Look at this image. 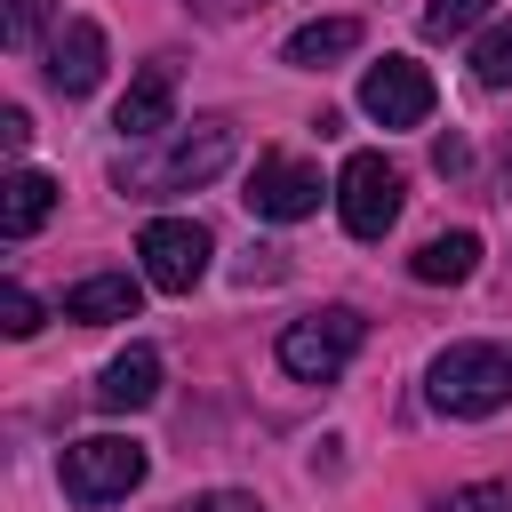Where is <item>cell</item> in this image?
I'll use <instances>...</instances> for the list:
<instances>
[{
	"label": "cell",
	"mask_w": 512,
	"mask_h": 512,
	"mask_svg": "<svg viewBox=\"0 0 512 512\" xmlns=\"http://www.w3.org/2000/svg\"><path fill=\"white\" fill-rule=\"evenodd\" d=\"M232 120H192V128H168L152 152H128L120 168H112V184L128 192V200H168V192H192V184H208L224 160H232Z\"/></svg>",
	"instance_id": "6da1fadb"
},
{
	"label": "cell",
	"mask_w": 512,
	"mask_h": 512,
	"mask_svg": "<svg viewBox=\"0 0 512 512\" xmlns=\"http://www.w3.org/2000/svg\"><path fill=\"white\" fill-rule=\"evenodd\" d=\"M424 400L440 416H496V408H512V344H448L424 368Z\"/></svg>",
	"instance_id": "7a4b0ae2"
},
{
	"label": "cell",
	"mask_w": 512,
	"mask_h": 512,
	"mask_svg": "<svg viewBox=\"0 0 512 512\" xmlns=\"http://www.w3.org/2000/svg\"><path fill=\"white\" fill-rule=\"evenodd\" d=\"M360 336H368V320H360L352 304H320V312H304V320L280 328V368H288L296 384H328V376L352 368Z\"/></svg>",
	"instance_id": "3957f363"
},
{
	"label": "cell",
	"mask_w": 512,
	"mask_h": 512,
	"mask_svg": "<svg viewBox=\"0 0 512 512\" xmlns=\"http://www.w3.org/2000/svg\"><path fill=\"white\" fill-rule=\"evenodd\" d=\"M144 464H152V456H144L136 440L88 432V440L64 448V496H72V504H120V496L144 488Z\"/></svg>",
	"instance_id": "277c9868"
},
{
	"label": "cell",
	"mask_w": 512,
	"mask_h": 512,
	"mask_svg": "<svg viewBox=\"0 0 512 512\" xmlns=\"http://www.w3.org/2000/svg\"><path fill=\"white\" fill-rule=\"evenodd\" d=\"M136 256H144V280H152L160 296H192L200 272H208V256H216V240H208V224H192V216H152V224L136 232Z\"/></svg>",
	"instance_id": "5b68a950"
},
{
	"label": "cell",
	"mask_w": 512,
	"mask_h": 512,
	"mask_svg": "<svg viewBox=\"0 0 512 512\" xmlns=\"http://www.w3.org/2000/svg\"><path fill=\"white\" fill-rule=\"evenodd\" d=\"M336 216L352 240H384L400 224V168L384 152H352L344 176H336Z\"/></svg>",
	"instance_id": "8992f818"
},
{
	"label": "cell",
	"mask_w": 512,
	"mask_h": 512,
	"mask_svg": "<svg viewBox=\"0 0 512 512\" xmlns=\"http://www.w3.org/2000/svg\"><path fill=\"white\" fill-rule=\"evenodd\" d=\"M360 112H368L376 128H424V120H432V72H424L416 56H384V64H368V80H360Z\"/></svg>",
	"instance_id": "52a82bcc"
},
{
	"label": "cell",
	"mask_w": 512,
	"mask_h": 512,
	"mask_svg": "<svg viewBox=\"0 0 512 512\" xmlns=\"http://www.w3.org/2000/svg\"><path fill=\"white\" fill-rule=\"evenodd\" d=\"M320 192H328V184H320V168H312V160L264 152V160L248 168V192H240V200H248L256 216H272V224H304V216L320 208Z\"/></svg>",
	"instance_id": "ba28073f"
},
{
	"label": "cell",
	"mask_w": 512,
	"mask_h": 512,
	"mask_svg": "<svg viewBox=\"0 0 512 512\" xmlns=\"http://www.w3.org/2000/svg\"><path fill=\"white\" fill-rule=\"evenodd\" d=\"M112 128H120L128 144H160V136L176 128V64H144V72L128 80V96H120Z\"/></svg>",
	"instance_id": "9c48e42d"
},
{
	"label": "cell",
	"mask_w": 512,
	"mask_h": 512,
	"mask_svg": "<svg viewBox=\"0 0 512 512\" xmlns=\"http://www.w3.org/2000/svg\"><path fill=\"white\" fill-rule=\"evenodd\" d=\"M104 80V24L96 16H72L56 40H48V88L56 96H88Z\"/></svg>",
	"instance_id": "30bf717a"
},
{
	"label": "cell",
	"mask_w": 512,
	"mask_h": 512,
	"mask_svg": "<svg viewBox=\"0 0 512 512\" xmlns=\"http://www.w3.org/2000/svg\"><path fill=\"white\" fill-rule=\"evenodd\" d=\"M152 400H160V352H152V344H128L120 360H104V376H96V408L136 416V408H152Z\"/></svg>",
	"instance_id": "8fae6325"
},
{
	"label": "cell",
	"mask_w": 512,
	"mask_h": 512,
	"mask_svg": "<svg viewBox=\"0 0 512 512\" xmlns=\"http://www.w3.org/2000/svg\"><path fill=\"white\" fill-rule=\"evenodd\" d=\"M144 288H152V280H128V272H88L80 288H64V320H80V328H104V320H136Z\"/></svg>",
	"instance_id": "7c38bea8"
},
{
	"label": "cell",
	"mask_w": 512,
	"mask_h": 512,
	"mask_svg": "<svg viewBox=\"0 0 512 512\" xmlns=\"http://www.w3.org/2000/svg\"><path fill=\"white\" fill-rule=\"evenodd\" d=\"M48 216H56V176L8 168V176H0V232H8V240H32Z\"/></svg>",
	"instance_id": "4fadbf2b"
},
{
	"label": "cell",
	"mask_w": 512,
	"mask_h": 512,
	"mask_svg": "<svg viewBox=\"0 0 512 512\" xmlns=\"http://www.w3.org/2000/svg\"><path fill=\"white\" fill-rule=\"evenodd\" d=\"M472 264H480V232H432V240L408 256V272H416L424 288H456V280H472Z\"/></svg>",
	"instance_id": "5bb4252c"
},
{
	"label": "cell",
	"mask_w": 512,
	"mask_h": 512,
	"mask_svg": "<svg viewBox=\"0 0 512 512\" xmlns=\"http://www.w3.org/2000/svg\"><path fill=\"white\" fill-rule=\"evenodd\" d=\"M352 48H360V16H320V24L288 32V64H304V72H320V64H336Z\"/></svg>",
	"instance_id": "9a60e30c"
},
{
	"label": "cell",
	"mask_w": 512,
	"mask_h": 512,
	"mask_svg": "<svg viewBox=\"0 0 512 512\" xmlns=\"http://www.w3.org/2000/svg\"><path fill=\"white\" fill-rule=\"evenodd\" d=\"M472 80H480V88H512V16L480 32V48H472Z\"/></svg>",
	"instance_id": "2e32d148"
},
{
	"label": "cell",
	"mask_w": 512,
	"mask_h": 512,
	"mask_svg": "<svg viewBox=\"0 0 512 512\" xmlns=\"http://www.w3.org/2000/svg\"><path fill=\"white\" fill-rule=\"evenodd\" d=\"M40 320H48L40 296H32L24 280H0V328H8V336H40Z\"/></svg>",
	"instance_id": "e0dca14e"
},
{
	"label": "cell",
	"mask_w": 512,
	"mask_h": 512,
	"mask_svg": "<svg viewBox=\"0 0 512 512\" xmlns=\"http://www.w3.org/2000/svg\"><path fill=\"white\" fill-rule=\"evenodd\" d=\"M480 16H488V0H424V32H432V40H448V32L480 24Z\"/></svg>",
	"instance_id": "ac0fdd59"
},
{
	"label": "cell",
	"mask_w": 512,
	"mask_h": 512,
	"mask_svg": "<svg viewBox=\"0 0 512 512\" xmlns=\"http://www.w3.org/2000/svg\"><path fill=\"white\" fill-rule=\"evenodd\" d=\"M40 24H48V0H8L0 40H8V48H32V40H40Z\"/></svg>",
	"instance_id": "d6986e66"
},
{
	"label": "cell",
	"mask_w": 512,
	"mask_h": 512,
	"mask_svg": "<svg viewBox=\"0 0 512 512\" xmlns=\"http://www.w3.org/2000/svg\"><path fill=\"white\" fill-rule=\"evenodd\" d=\"M440 512H512V488H496V480H472V488H456Z\"/></svg>",
	"instance_id": "ffe728a7"
},
{
	"label": "cell",
	"mask_w": 512,
	"mask_h": 512,
	"mask_svg": "<svg viewBox=\"0 0 512 512\" xmlns=\"http://www.w3.org/2000/svg\"><path fill=\"white\" fill-rule=\"evenodd\" d=\"M176 512H264L248 488H208V496H192V504H176Z\"/></svg>",
	"instance_id": "44dd1931"
},
{
	"label": "cell",
	"mask_w": 512,
	"mask_h": 512,
	"mask_svg": "<svg viewBox=\"0 0 512 512\" xmlns=\"http://www.w3.org/2000/svg\"><path fill=\"white\" fill-rule=\"evenodd\" d=\"M0 144H8V152H24V144H32V112H24V104H8V112H0Z\"/></svg>",
	"instance_id": "7402d4cb"
},
{
	"label": "cell",
	"mask_w": 512,
	"mask_h": 512,
	"mask_svg": "<svg viewBox=\"0 0 512 512\" xmlns=\"http://www.w3.org/2000/svg\"><path fill=\"white\" fill-rule=\"evenodd\" d=\"M464 160H472V152H464V144H456V136H440V144H432V168H440V176H456V168H464Z\"/></svg>",
	"instance_id": "603a6c76"
},
{
	"label": "cell",
	"mask_w": 512,
	"mask_h": 512,
	"mask_svg": "<svg viewBox=\"0 0 512 512\" xmlns=\"http://www.w3.org/2000/svg\"><path fill=\"white\" fill-rule=\"evenodd\" d=\"M504 184H512V152H504Z\"/></svg>",
	"instance_id": "cb8c5ba5"
}]
</instances>
